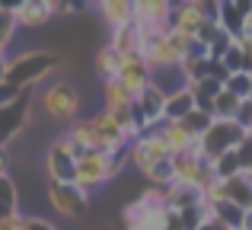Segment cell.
Here are the masks:
<instances>
[{
	"label": "cell",
	"mask_w": 252,
	"mask_h": 230,
	"mask_svg": "<svg viewBox=\"0 0 252 230\" xmlns=\"http://www.w3.org/2000/svg\"><path fill=\"white\" fill-rule=\"evenodd\" d=\"M163 106H166V96H163L157 87H147L134 99V115L141 118L147 128H160L163 125Z\"/></svg>",
	"instance_id": "7c38bea8"
},
{
	"label": "cell",
	"mask_w": 252,
	"mask_h": 230,
	"mask_svg": "<svg viewBox=\"0 0 252 230\" xmlns=\"http://www.w3.org/2000/svg\"><path fill=\"white\" fill-rule=\"evenodd\" d=\"M236 125H240L246 134H252V99H243L240 102V109H236V118H233Z\"/></svg>",
	"instance_id": "836d02e7"
},
{
	"label": "cell",
	"mask_w": 252,
	"mask_h": 230,
	"mask_svg": "<svg viewBox=\"0 0 252 230\" xmlns=\"http://www.w3.org/2000/svg\"><path fill=\"white\" fill-rule=\"evenodd\" d=\"M243 134H246V131H243L233 118H214L211 128L198 137V157H201L204 163H214L217 157H223L227 150H233L236 144L243 141Z\"/></svg>",
	"instance_id": "7a4b0ae2"
},
{
	"label": "cell",
	"mask_w": 252,
	"mask_h": 230,
	"mask_svg": "<svg viewBox=\"0 0 252 230\" xmlns=\"http://www.w3.org/2000/svg\"><path fill=\"white\" fill-rule=\"evenodd\" d=\"M102 182H109V154H96V150H90V154H83L80 160H77V179L74 186L80 189V192H96Z\"/></svg>",
	"instance_id": "8992f818"
},
{
	"label": "cell",
	"mask_w": 252,
	"mask_h": 230,
	"mask_svg": "<svg viewBox=\"0 0 252 230\" xmlns=\"http://www.w3.org/2000/svg\"><path fill=\"white\" fill-rule=\"evenodd\" d=\"M236 45L243 48V58H246V70H252V35H249V32L236 35Z\"/></svg>",
	"instance_id": "e575fe53"
},
{
	"label": "cell",
	"mask_w": 252,
	"mask_h": 230,
	"mask_svg": "<svg viewBox=\"0 0 252 230\" xmlns=\"http://www.w3.org/2000/svg\"><path fill=\"white\" fill-rule=\"evenodd\" d=\"M90 122H93V128H96V134L102 137V144L109 147V154L112 150H128L131 144H128V137L122 134V128H118V122L112 118L109 112H96V115H90Z\"/></svg>",
	"instance_id": "9a60e30c"
},
{
	"label": "cell",
	"mask_w": 252,
	"mask_h": 230,
	"mask_svg": "<svg viewBox=\"0 0 252 230\" xmlns=\"http://www.w3.org/2000/svg\"><path fill=\"white\" fill-rule=\"evenodd\" d=\"M13 6L16 3H0V55H6L13 35H16V23H13Z\"/></svg>",
	"instance_id": "4316f807"
},
{
	"label": "cell",
	"mask_w": 252,
	"mask_h": 230,
	"mask_svg": "<svg viewBox=\"0 0 252 230\" xmlns=\"http://www.w3.org/2000/svg\"><path fill=\"white\" fill-rule=\"evenodd\" d=\"M16 90H10V87H6V83H0V106H6V102H10V99H16Z\"/></svg>",
	"instance_id": "74e56055"
},
{
	"label": "cell",
	"mask_w": 252,
	"mask_h": 230,
	"mask_svg": "<svg viewBox=\"0 0 252 230\" xmlns=\"http://www.w3.org/2000/svg\"><path fill=\"white\" fill-rule=\"evenodd\" d=\"M243 99H236L233 93H227V90H220V96L214 99V106H211V115L214 118H236V109H240Z\"/></svg>",
	"instance_id": "f1b7e54d"
},
{
	"label": "cell",
	"mask_w": 252,
	"mask_h": 230,
	"mask_svg": "<svg viewBox=\"0 0 252 230\" xmlns=\"http://www.w3.org/2000/svg\"><path fill=\"white\" fill-rule=\"evenodd\" d=\"M6 166H10V157H6V147H0V176H6Z\"/></svg>",
	"instance_id": "ab89813d"
},
{
	"label": "cell",
	"mask_w": 252,
	"mask_h": 230,
	"mask_svg": "<svg viewBox=\"0 0 252 230\" xmlns=\"http://www.w3.org/2000/svg\"><path fill=\"white\" fill-rule=\"evenodd\" d=\"M45 173H48V182H58V186L77 179V160L70 154V147L64 144V137L51 141L48 154H45Z\"/></svg>",
	"instance_id": "5b68a950"
},
{
	"label": "cell",
	"mask_w": 252,
	"mask_h": 230,
	"mask_svg": "<svg viewBox=\"0 0 252 230\" xmlns=\"http://www.w3.org/2000/svg\"><path fill=\"white\" fill-rule=\"evenodd\" d=\"M64 141L74 144V147L80 150H96V154H109V147L102 144V137L96 134V128H93L90 118H77V122L67 125V131H64Z\"/></svg>",
	"instance_id": "4fadbf2b"
},
{
	"label": "cell",
	"mask_w": 252,
	"mask_h": 230,
	"mask_svg": "<svg viewBox=\"0 0 252 230\" xmlns=\"http://www.w3.org/2000/svg\"><path fill=\"white\" fill-rule=\"evenodd\" d=\"M96 10L109 29H122V26L134 23V0H102Z\"/></svg>",
	"instance_id": "e0dca14e"
},
{
	"label": "cell",
	"mask_w": 252,
	"mask_h": 230,
	"mask_svg": "<svg viewBox=\"0 0 252 230\" xmlns=\"http://www.w3.org/2000/svg\"><path fill=\"white\" fill-rule=\"evenodd\" d=\"M240 230H252V211L243 214V224H240Z\"/></svg>",
	"instance_id": "60d3db41"
},
{
	"label": "cell",
	"mask_w": 252,
	"mask_h": 230,
	"mask_svg": "<svg viewBox=\"0 0 252 230\" xmlns=\"http://www.w3.org/2000/svg\"><path fill=\"white\" fill-rule=\"evenodd\" d=\"M246 32H249V35H252V13H249V26H246Z\"/></svg>",
	"instance_id": "ee69618b"
},
{
	"label": "cell",
	"mask_w": 252,
	"mask_h": 230,
	"mask_svg": "<svg viewBox=\"0 0 252 230\" xmlns=\"http://www.w3.org/2000/svg\"><path fill=\"white\" fill-rule=\"evenodd\" d=\"M249 99H252V93H249Z\"/></svg>",
	"instance_id": "f6af8a7d"
},
{
	"label": "cell",
	"mask_w": 252,
	"mask_h": 230,
	"mask_svg": "<svg viewBox=\"0 0 252 230\" xmlns=\"http://www.w3.org/2000/svg\"><path fill=\"white\" fill-rule=\"evenodd\" d=\"M189 112H195V96L189 93V87L179 90V93L166 96V106H163V122H182Z\"/></svg>",
	"instance_id": "7402d4cb"
},
{
	"label": "cell",
	"mask_w": 252,
	"mask_h": 230,
	"mask_svg": "<svg viewBox=\"0 0 252 230\" xmlns=\"http://www.w3.org/2000/svg\"><path fill=\"white\" fill-rule=\"evenodd\" d=\"M172 3L166 0H134V26L137 29H169Z\"/></svg>",
	"instance_id": "8fae6325"
},
{
	"label": "cell",
	"mask_w": 252,
	"mask_h": 230,
	"mask_svg": "<svg viewBox=\"0 0 252 230\" xmlns=\"http://www.w3.org/2000/svg\"><path fill=\"white\" fill-rule=\"evenodd\" d=\"M26 230H58V227L45 218H26Z\"/></svg>",
	"instance_id": "8d00e7d4"
},
{
	"label": "cell",
	"mask_w": 252,
	"mask_h": 230,
	"mask_svg": "<svg viewBox=\"0 0 252 230\" xmlns=\"http://www.w3.org/2000/svg\"><path fill=\"white\" fill-rule=\"evenodd\" d=\"M157 131L163 134V141H166V147H169V154H172V157L189 154V150L198 144V137H191V131L185 128L182 122H163Z\"/></svg>",
	"instance_id": "2e32d148"
},
{
	"label": "cell",
	"mask_w": 252,
	"mask_h": 230,
	"mask_svg": "<svg viewBox=\"0 0 252 230\" xmlns=\"http://www.w3.org/2000/svg\"><path fill=\"white\" fill-rule=\"evenodd\" d=\"M51 16H55V13H51L48 0H23V3L13 6V23L23 26V29H38V26H45Z\"/></svg>",
	"instance_id": "5bb4252c"
},
{
	"label": "cell",
	"mask_w": 252,
	"mask_h": 230,
	"mask_svg": "<svg viewBox=\"0 0 252 230\" xmlns=\"http://www.w3.org/2000/svg\"><path fill=\"white\" fill-rule=\"evenodd\" d=\"M227 201L240 211H252V173H240L227 182Z\"/></svg>",
	"instance_id": "44dd1931"
},
{
	"label": "cell",
	"mask_w": 252,
	"mask_h": 230,
	"mask_svg": "<svg viewBox=\"0 0 252 230\" xmlns=\"http://www.w3.org/2000/svg\"><path fill=\"white\" fill-rule=\"evenodd\" d=\"M122 61H125V58L118 55L115 48L102 45V48L96 51V74L102 77V80H115V77H118V70H122Z\"/></svg>",
	"instance_id": "cb8c5ba5"
},
{
	"label": "cell",
	"mask_w": 252,
	"mask_h": 230,
	"mask_svg": "<svg viewBox=\"0 0 252 230\" xmlns=\"http://www.w3.org/2000/svg\"><path fill=\"white\" fill-rule=\"evenodd\" d=\"M211 214H214V221H217L220 227H227V230H240L243 214H246V211H240V208L230 205V201H220V205H211Z\"/></svg>",
	"instance_id": "484cf974"
},
{
	"label": "cell",
	"mask_w": 252,
	"mask_h": 230,
	"mask_svg": "<svg viewBox=\"0 0 252 230\" xmlns=\"http://www.w3.org/2000/svg\"><path fill=\"white\" fill-rule=\"evenodd\" d=\"M211 122H214V118H211L208 112H201V109H195V112H189V115L182 118V125L191 131V137H201L204 131L211 128Z\"/></svg>",
	"instance_id": "1f68e13d"
},
{
	"label": "cell",
	"mask_w": 252,
	"mask_h": 230,
	"mask_svg": "<svg viewBox=\"0 0 252 230\" xmlns=\"http://www.w3.org/2000/svg\"><path fill=\"white\" fill-rule=\"evenodd\" d=\"M128 160L134 163L141 173H150L157 163L172 160V154H169L166 141H163V134L154 128V131H147V134H141V137H137V141L128 147Z\"/></svg>",
	"instance_id": "277c9868"
},
{
	"label": "cell",
	"mask_w": 252,
	"mask_h": 230,
	"mask_svg": "<svg viewBox=\"0 0 252 230\" xmlns=\"http://www.w3.org/2000/svg\"><path fill=\"white\" fill-rule=\"evenodd\" d=\"M102 102L105 112H122V109H134V99L118 87V80H102Z\"/></svg>",
	"instance_id": "603a6c76"
},
{
	"label": "cell",
	"mask_w": 252,
	"mask_h": 230,
	"mask_svg": "<svg viewBox=\"0 0 252 230\" xmlns=\"http://www.w3.org/2000/svg\"><path fill=\"white\" fill-rule=\"evenodd\" d=\"M115 80H118V87H122L131 99H137V96L150 87V67H147V61H144L141 55L125 58V61H122V70H118Z\"/></svg>",
	"instance_id": "9c48e42d"
},
{
	"label": "cell",
	"mask_w": 252,
	"mask_h": 230,
	"mask_svg": "<svg viewBox=\"0 0 252 230\" xmlns=\"http://www.w3.org/2000/svg\"><path fill=\"white\" fill-rule=\"evenodd\" d=\"M10 214H19V192L10 176H0V218H10Z\"/></svg>",
	"instance_id": "d4e9b609"
},
{
	"label": "cell",
	"mask_w": 252,
	"mask_h": 230,
	"mask_svg": "<svg viewBox=\"0 0 252 230\" xmlns=\"http://www.w3.org/2000/svg\"><path fill=\"white\" fill-rule=\"evenodd\" d=\"M3 77H6V55H0V83H3Z\"/></svg>",
	"instance_id": "7bdbcfd3"
},
{
	"label": "cell",
	"mask_w": 252,
	"mask_h": 230,
	"mask_svg": "<svg viewBox=\"0 0 252 230\" xmlns=\"http://www.w3.org/2000/svg\"><path fill=\"white\" fill-rule=\"evenodd\" d=\"M220 64L227 67V74H240V70H246V58H243V48L236 45V38L230 42V48L223 51V58H220Z\"/></svg>",
	"instance_id": "4dcf8cb0"
},
{
	"label": "cell",
	"mask_w": 252,
	"mask_h": 230,
	"mask_svg": "<svg viewBox=\"0 0 252 230\" xmlns=\"http://www.w3.org/2000/svg\"><path fill=\"white\" fill-rule=\"evenodd\" d=\"M29 99H32L29 90H23L16 99L0 106V147H6V141H13L19 134V128L26 125V118H29Z\"/></svg>",
	"instance_id": "ba28073f"
},
{
	"label": "cell",
	"mask_w": 252,
	"mask_h": 230,
	"mask_svg": "<svg viewBox=\"0 0 252 230\" xmlns=\"http://www.w3.org/2000/svg\"><path fill=\"white\" fill-rule=\"evenodd\" d=\"M42 109L45 115L70 125L77 122V112H80V96L70 83H51V87L42 90Z\"/></svg>",
	"instance_id": "3957f363"
},
{
	"label": "cell",
	"mask_w": 252,
	"mask_h": 230,
	"mask_svg": "<svg viewBox=\"0 0 252 230\" xmlns=\"http://www.w3.org/2000/svg\"><path fill=\"white\" fill-rule=\"evenodd\" d=\"M150 87H157L163 96H172L189 87V80H185V74L179 67H157V70H150Z\"/></svg>",
	"instance_id": "ffe728a7"
},
{
	"label": "cell",
	"mask_w": 252,
	"mask_h": 230,
	"mask_svg": "<svg viewBox=\"0 0 252 230\" xmlns=\"http://www.w3.org/2000/svg\"><path fill=\"white\" fill-rule=\"evenodd\" d=\"M70 10H74V3H64V0H58V3H51V13H61V16H67Z\"/></svg>",
	"instance_id": "f35d334b"
},
{
	"label": "cell",
	"mask_w": 252,
	"mask_h": 230,
	"mask_svg": "<svg viewBox=\"0 0 252 230\" xmlns=\"http://www.w3.org/2000/svg\"><path fill=\"white\" fill-rule=\"evenodd\" d=\"M227 93H233L236 99H249L252 93V70H240V74H230L227 83H223Z\"/></svg>",
	"instance_id": "83f0119b"
},
{
	"label": "cell",
	"mask_w": 252,
	"mask_h": 230,
	"mask_svg": "<svg viewBox=\"0 0 252 230\" xmlns=\"http://www.w3.org/2000/svg\"><path fill=\"white\" fill-rule=\"evenodd\" d=\"M249 13H252V0H223V3H217V23L230 38H236L246 32Z\"/></svg>",
	"instance_id": "30bf717a"
},
{
	"label": "cell",
	"mask_w": 252,
	"mask_h": 230,
	"mask_svg": "<svg viewBox=\"0 0 252 230\" xmlns=\"http://www.w3.org/2000/svg\"><path fill=\"white\" fill-rule=\"evenodd\" d=\"M198 230H227V227H220V224H217V221H208V224H201Z\"/></svg>",
	"instance_id": "b9f144b4"
},
{
	"label": "cell",
	"mask_w": 252,
	"mask_h": 230,
	"mask_svg": "<svg viewBox=\"0 0 252 230\" xmlns=\"http://www.w3.org/2000/svg\"><path fill=\"white\" fill-rule=\"evenodd\" d=\"M48 201H51V208H55L58 214H64V218H80V214H86L90 195L80 192L74 182H64V186L51 182L48 186Z\"/></svg>",
	"instance_id": "52a82bcc"
},
{
	"label": "cell",
	"mask_w": 252,
	"mask_h": 230,
	"mask_svg": "<svg viewBox=\"0 0 252 230\" xmlns=\"http://www.w3.org/2000/svg\"><path fill=\"white\" fill-rule=\"evenodd\" d=\"M201 201V192L191 186H179V182H172V186L163 189V205L169 208V211H185V208L198 205Z\"/></svg>",
	"instance_id": "ac0fdd59"
},
{
	"label": "cell",
	"mask_w": 252,
	"mask_h": 230,
	"mask_svg": "<svg viewBox=\"0 0 252 230\" xmlns=\"http://www.w3.org/2000/svg\"><path fill=\"white\" fill-rule=\"evenodd\" d=\"M147 176V182H150V189H166L172 186V160H163V163H157L150 173H144Z\"/></svg>",
	"instance_id": "f546056e"
},
{
	"label": "cell",
	"mask_w": 252,
	"mask_h": 230,
	"mask_svg": "<svg viewBox=\"0 0 252 230\" xmlns=\"http://www.w3.org/2000/svg\"><path fill=\"white\" fill-rule=\"evenodd\" d=\"M0 230H26V218H23V214H10V218H0Z\"/></svg>",
	"instance_id": "d590c367"
},
{
	"label": "cell",
	"mask_w": 252,
	"mask_h": 230,
	"mask_svg": "<svg viewBox=\"0 0 252 230\" xmlns=\"http://www.w3.org/2000/svg\"><path fill=\"white\" fill-rule=\"evenodd\" d=\"M58 64L55 55H48V51H26V55H16V58H6V77L3 83L10 90H16V93H23V90H29L32 83H38L45 74H51Z\"/></svg>",
	"instance_id": "6da1fadb"
},
{
	"label": "cell",
	"mask_w": 252,
	"mask_h": 230,
	"mask_svg": "<svg viewBox=\"0 0 252 230\" xmlns=\"http://www.w3.org/2000/svg\"><path fill=\"white\" fill-rule=\"evenodd\" d=\"M109 48H115L122 58L141 55V32H137V26L131 23V26H122V29H112Z\"/></svg>",
	"instance_id": "d6986e66"
},
{
	"label": "cell",
	"mask_w": 252,
	"mask_h": 230,
	"mask_svg": "<svg viewBox=\"0 0 252 230\" xmlns=\"http://www.w3.org/2000/svg\"><path fill=\"white\" fill-rule=\"evenodd\" d=\"M236 160H240V169L243 173H252V134H243V141L233 147Z\"/></svg>",
	"instance_id": "d6a6232c"
}]
</instances>
